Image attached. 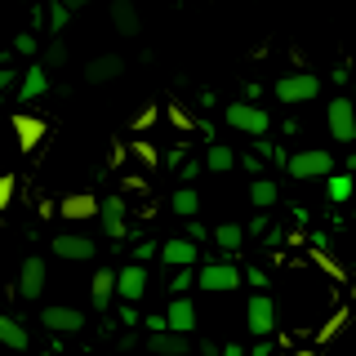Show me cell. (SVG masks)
<instances>
[{"instance_id": "cell-50", "label": "cell", "mask_w": 356, "mask_h": 356, "mask_svg": "<svg viewBox=\"0 0 356 356\" xmlns=\"http://www.w3.org/2000/svg\"><path fill=\"white\" fill-rule=\"evenodd\" d=\"M259 94H263L259 81H245V103H259Z\"/></svg>"}, {"instance_id": "cell-7", "label": "cell", "mask_w": 356, "mask_h": 356, "mask_svg": "<svg viewBox=\"0 0 356 356\" xmlns=\"http://www.w3.org/2000/svg\"><path fill=\"white\" fill-rule=\"evenodd\" d=\"M325 125H330V138L334 143H356V103L352 98H330L325 107Z\"/></svg>"}, {"instance_id": "cell-4", "label": "cell", "mask_w": 356, "mask_h": 356, "mask_svg": "<svg viewBox=\"0 0 356 356\" xmlns=\"http://www.w3.org/2000/svg\"><path fill=\"white\" fill-rule=\"evenodd\" d=\"M245 325H250L254 339H272L276 325H281V303L272 294H250L245 303Z\"/></svg>"}, {"instance_id": "cell-33", "label": "cell", "mask_w": 356, "mask_h": 356, "mask_svg": "<svg viewBox=\"0 0 356 356\" xmlns=\"http://www.w3.org/2000/svg\"><path fill=\"white\" fill-rule=\"evenodd\" d=\"M40 63L49 67V72L67 67V44H63V40H49V44H44V54H40Z\"/></svg>"}, {"instance_id": "cell-31", "label": "cell", "mask_w": 356, "mask_h": 356, "mask_svg": "<svg viewBox=\"0 0 356 356\" xmlns=\"http://www.w3.org/2000/svg\"><path fill=\"white\" fill-rule=\"evenodd\" d=\"M165 120H170L174 129H196V125H200V120H196L183 103H170V107H165Z\"/></svg>"}, {"instance_id": "cell-57", "label": "cell", "mask_w": 356, "mask_h": 356, "mask_svg": "<svg viewBox=\"0 0 356 356\" xmlns=\"http://www.w3.org/2000/svg\"><path fill=\"white\" fill-rule=\"evenodd\" d=\"M352 222H356V200H352Z\"/></svg>"}, {"instance_id": "cell-1", "label": "cell", "mask_w": 356, "mask_h": 356, "mask_svg": "<svg viewBox=\"0 0 356 356\" xmlns=\"http://www.w3.org/2000/svg\"><path fill=\"white\" fill-rule=\"evenodd\" d=\"M245 285V267L236 259H209L205 267H200V285L205 294H236V289Z\"/></svg>"}, {"instance_id": "cell-35", "label": "cell", "mask_w": 356, "mask_h": 356, "mask_svg": "<svg viewBox=\"0 0 356 356\" xmlns=\"http://www.w3.org/2000/svg\"><path fill=\"white\" fill-rule=\"evenodd\" d=\"M200 174H205V156H200V161H196V156H187V165L178 170V183H187V187H192Z\"/></svg>"}, {"instance_id": "cell-54", "label": "cell", "mask_w": 356, "mask_h": 356, "mask_svg": "<svg viewBox=\"0 0 356 356\" xmlns=\"http://www.w3.org/2000/svg\"><path fill=\"white\" fill-rule=\"evenodd\" d=\"M222 356H250V352H245L241 343H222Z\"/></svg>"}, {"instance_id": "cell-45", "label": "cell", "mask_w": 356, "mask_h": 356, "mask_svg": "<svg viewBox=\"0 0 356 356\" xmlns=\"http://www.w3.org/2000/svg\"><path fill=\"white\" fill-rule=\"evenodd\" d=\"M263 241H267V245H272V250H276V245H285V241H289V232L281 227V222H272V232H267Z\"/></svg>"}, {"instance_id": "cell-18", "label": "cell", "mask_w": 356, "mask_h": 356, "mask_svg": "<svg viewBox=\"0 0 356 356\" xmlns=\"http://www.w3.org/2000/svg\"><path fill=\"white\" fill-rule=\"evenodd\" d=\"M111 27L120 31V36H143V14L134 0H111Z\"/></svg>"}, {"instance_id": "cell-53", "label": "cell", "mask_w": 356, "mask_h": 356, "mask_svg": "<svg viewBox=\"0 0 356 356\" xmlns=\"http://www.w3.org/2000/svg\"><path fill=\"white\" fill-rule=\"evenodd\" d=\"M138 348V334H120V352H134Z\"/></svg>"}, {"instance_id": "cell-12", "label": "cell", "mask_w": 356, "mask_h": 356, "mask_svg": "<svg viewBox=\"0 0 356 356\" xmlns=\"http://www.w3.org/2000/svg\"><path fill=\"white\" fill-rule=\"evenodd\" d=\"M147 285H152V276H147V267H143V263L116 267V294H120V303H138V298L147 294Z\"/></svg>"}, {"instance_id": "cell-52", "label": "cell", "mask_w": 356, "mask_h": 356, "mask_svg": "<svg viewBox=\"0 0 356 356\" xmlns=\"http://www.w3.org/2000/svg\"><path fill=\"white\" fill-rule=\"evenodd\" d=\"M200 107H218V94H214V89H200Z\"/></svg>"}, {"instance_id": "cell-25", "label": "cell", "mask_w": 356, "mask_h": 356, "mask_svg": "<svg viewBox=\"0 0 356 356\" xmlns=\"http://www.w3.org/2000/svg\"><path fill=\"white\" fill-rule=\"evenodd\" d=\"M170 209L178 218H196L200 214V192L196 187H187V183H178L174 192H170Z\"/></svg>"}, {"instance_id": "cell-5", "label": "cell", "mask_w": 356, "mask_h": 356, "mask_svg": "<svg viewBox=\"0 0 356 356\" xmlns=\"http://www.w3.org/2000/svg\"><path fill=\"white\" fill-rule=\"evenodd\" d=\"M321 85H325V81H321L316 72H289L285 81L272 85V94L281 98L285 107H294V103H312V98H321Z\"/></svg>"}, {"instance_id": "cell-49", "label": "cell", "mask_w": 356, "mask_h": 356, "mask_svg": "<svg viewBox=\"0 0 356 356\" xmlns=\"http://www.w3.org/2000/svg\"><path fill=\"white\" fill-rule=\"evenodd\" d=\"M125 156H129V147H125V143H116V147H111V170H116V165H125Z\"/></svg>"}, {"instance_id": "cell-10", "label": "cell", "mask_w": 356, "mask_h": 356, "mask_svg": "<svg viewBox=\"0 0 356 356\" xmlns=\"http://www.w3.org/2000/svg\"><path fill=\"white\" fill-rule=\"evenodd\" d=\"M129 205H125V196L120 192H107L103 196V214H98V227L107 232V241H125L129 236Z\"/></svg>"}, {"instance_id": "cell-27", "label": "cell", "mask_w": 356, "mask_h": 356, "mask_svg": "<svg viewBox=\"0 0 356 356\" xmlns=\"http://www.w3.org/2000/svg\"><path fill=\"white\" fill-rule=\"evenodd\" d=\"M196 285H200V267H178L174 281H170V294H174V298H187Z\"/></svg>"}, {"instance_id": "cell-17", "label": "cell", "mask_w": 356, "mask_h": 356, "mask_svg": "<svg viewBox=\"0 0 356 356\" xmlns=\"http://www.w3.org/2000/svg\"><path fill=\"white\" fill-rule=\"evenodd\" d=\"M9 129H14V138H18V152H36L49 125H44L40 116H22L18 111V116H9Z\"/></svg>"}, {"instance_id": "cell-22", "label": "cell", "mask_w": 356, "mask_h": 356, "mask_svg": "<svg viewBox=\"0 0 356 356\" xmlns=\"http://www.w3.org/2000/svg\"><path fill=\"white\" fill-rule=\"evenodd\" d=\"M321 187H325V200H330V205H348V200H356V178H352L348 170L330 174Z\"/></svg>"}, {"instance_id": "cell-38", "label": "cell", "mask_w": 356, "mask_h": 356, "mask_svg": "<svg viewBox=\"0 0 356 356\" xmlns=\"http://www.w3.org/2000/svg\"><path fill=\"white\" fill-rule=\"evenodd\" d=\"M134 263H147V259H161V241H138L134 245V254H129Z\"/></svg>"}, {"instance_id": "cell-15", "label": "cell", "mask_w": 356, "mask_h": 356, "mask_svg": "<svg viewBox=\"0 0 356 356\" xmlns=\"http://www.w3.org/2000/svg\"><path fill=\"white\" fill-rule=\"evenodd\" d=\"M125 76V58L120 54H94V58L85 63V81L89 85H111Z\"/></svg>"}, {"instance_id": "cell-39", "label": "cell", "mask_w": 356, "mask_h": 356, "mask_svg": "<svg viewBox=\"0 0 356 356\" xmlns=\"http://www.w3.org/2000/svg\"><path fill=\"white\" fill-rule=\"evenodd\" d=\"M147 196V178H143V174H125V178H120V196Z\"/></svg>"}, {"instance_id": "cell-48", "label": "cell", "mask_w": 356, "mask_h": 356, "mask_svg": "<svg viewBox=\"0 0 356 356\" xmlns=\"http://www.w3.org/2000/svg\"><path fill=\"white\" fill-rule=\"evenodd\" d=\"M254 152H259V156H267V161H272V156L281 152V147H272V143H267V138H254Z\"/></svg>"}, {"instance_id": "cell-26", "label": "cell", "mask_w": 356, "mask_h": 356, "mask_svg": "<svg viewBox=\"0 0 356 356\" xmlns=\"http://www.w3.org/2000/svg\"><path fill=\"white\" fill-rule=\"evenodd\" d=\"M281 200V192H276V183L272 178H250V205L259 209V214H267V209Z\"/></svg>"}, {"instance_id": "cell-30", "label": "cell", "mask_w": 356, "mask_h": 356, "mask_svg": "<svg viewBox=\"0 0 356 356\" xmlns=\"http://www.w3.org/2000/svg\"><path fill=\"white\" fill-rule=\"evenodd\" d=\"M161 116H165V111L156 107V103H143L138 111H134V120H129V125H134V134H147V129H152V125H156Z\"/></svg>"}, {"instance_id": "cell-58", "label": "cell", "mask_w": 356, "mask_h": 356, "mask_svg": "<svg viewBox=\"0 0 356 356\" xmlns=\"http://www.w3.org/2000/svg\"><path fill=\"white\" fill-rule=\"evenodd\" d=\"M18 5H36V0H18Z\"/></svg>"}, {"instance_id": "cell-6", "label": "cell", "mask_w": 356, "mask_h": 356, "mask_svg": "<svg viewBox=\"0 0 356 356\" xmlns=\"http://www.w3.org/2000/svg\"><path fill=\"white\" fill-rule=\"evenodd\" d=\"M44 285H49V263L40 259V254H31V259H22V267H18V298L22 303H36V298L44 294Z\"/></svg>"}, {"instance_id": "cell-56", "label": "cell", "mask_w": 356, "mask_h": 356, "mask_svg": "<svg viewBox=\"0 0 356 356\" xmlns=\"http://www.w3.org/2000/svg\"><path fill=\"white\" fill-rule=\"evenodd\" d=\"M9 54H14V49H0V67H9Z\"/></svg>"}, {"instance_id": "cell-14", "label": "cell", "mask_w": 356, "mask_h": 356, "mask_svg": "<svg viewBox=\"0 0 356 356\" xmlns=\"http://www.w3.org/2000/svg\"><path fill=\"white\" fill-rule=\"evenodd\" d=\"M161 263L165 267H196L200 263V245L196 241H187V236H170V241H161Z\"/></svg>"}, {"instance_id": "cell-24", "label": "cell", "mask_w": 356, "mask_h": 356, "mask_svg": "<svg viewBox=\"0 0 356 356\" xmlns=\"http://www.w3.org/2000/svg\"><path fill=\"white\" fill-rule=\"evenodd\" d=\"M214 245L222 250V259H236V250L245 245V222H218V227H214Z\"/></svg>"}, {"instance_id": "cell-29", "label": "cell", "mask_w": 356, "mask_h": 356, "mask_svg": "<svg viewBox=\"0 0 356 356\" xmlns=\"http://www.w3.org/2000/svg\"><path fill=\"white\" fill-rule=\"evenodd\" d=\"M9 49H14L18 58H31V63H36V54H40V36H36V31H18Z\"/></svg>"}, {"instance_id": "cell-13", "label": "cell", "mask_w": 356, "mask_h": 356, "mask_svg": "<svg viewBox=\"0 0 356 356\" xmlns=\"http://www.w3.org/2000/svg\"><path fill=\"white\" fill-rule=\"evenodd\" d=\"M49 89H54L49 67H44V63H31L27 72H22V81H18V89H14V98H18V107H27V103H36V98H44Z\"/></svg>"}, {"instance_id": "cell-28", "label": "cell", "mask_w": 356, "mask_h": 356, "mask_svg": "<svg viewBox=\"0 0 356 356\" xmlns=\"http://www.w3.org/2000/svg\"><path fill=\"white\" fill-rule=\"evenodd\" d=\"M129 156L143 165V170H156V165H165L161 147H156V143H147V138H138V143H134V147H129Z\"/></svg>"}, {"instance_id": "cell-47", "label": "cell", "mask_w": 356, "mask_h": 356, "mask_svg": "<svg viewBox=\"0 0 356 356\" xmlns=\"http://www.w3.org/2000/svg\"><path fill=\"white\" fill-rule=\"evenodd\" d=\"M196 352H200V356H222V343H214V339H200V343H196Z\"/></svg>"}, {"instance_id": "cell-42", "label": "cell", "mask_w": 356, "mask_h": 356, "mask_svg": "<svg viewBox=\"0 0 356 356\" xmlns=\"http://www.w3.org/2000/svg\"><path fill=\"white\" fill-rule=\"evenodd\" d=\"M241 170L250 174V178H263V156H250V152H241Z\"/></svg>"}, {"instance_id": "cell-19", "label": "cell", "mask_w": 356, "mask_h": 356, "mask_svg": "<svg viewBox=\"0 0 356 356\" xmlns=\"http://www.w3.org/2000/svg\"><path fill=\"white\" fill-rule=\"evenodd\" d=\"M147 352L152 356H187V352H192V339H187V334H174V330L147 334Z\"/></svg>"}, {"instance_id": "cell-9", "label": "cell", "mask_w": 356, "mask_h": 356, "mask_svg": "<svg viewBox=\"0 0 356 356\" xmlns=\"http://www.w3.org/2000/svg\"><path fill=\"white\" fill-rule=\"evenodd\" d=\"M40 325L49 334H58V339H67V334H81L85 330V312L81 307H67V303H49L40 307Z\"/></svg>"}, {"instance_id": "cell-32", "label": "cell", "mask_w": 356, "mask_h": 356, "mask_svg": "<svg viewBox=\"0 0 356 356\" xmlns=\"http://www.w3.org/2000/svg\"><path fill=\"white\" fill-rule=\"evenodd\" d=\"M67 18H72V9H67L63 0H54V5H49V36H54V40H63V27H67Z\"/></svg>"}, {"instance_id": "cell-3", "label": "cell", "mask_w": 356, "mask_h": 356, "mask_svg": "<svg viewBox=\"0 0 356 356\" xmlns=\"http://www.w3.org/2000/svg\"><path fill=\"white\" fill-rule=\"evenodd\" d=\"M289 178H298V183H312V178H321L325 183L330 174H339V165H334V152H321V147H307V152H294L289 156Z\"/></svg>"}, {"instance_id": "cell-11", "label": "cell", "mask_w": 356, "mask_h": 356, "mask_svg": "<svg viewBox=\"0 0 356 356\" xmlns=\"http://www.w3.org/2000/svg\"><path fill=\"white\" fill-rule=\"evenodd\" d=\"M58 214L67 222H89V218L103 214V196H94V192H67L58 200Z\"/></svg>"}, {"instance_id": "cell-55", "label": "cell", "mask_w": 356, "mask_h": 356, "mask_svg": "<svg viewBox=\"0 0 356 356\" xmlns=\"http://www.w3.org/2000/svg\"><path fill=\"white\" fill-rule=\"evenodd\" d=\"M63 5H67V9H72V14H76V9H85L89 0H63Z\"/></svg>"}, {"instance_id": "cell-34", "label": "cell", "mask_w": 356, "mask_h": 356, "mask_svg": "<svg viewBox=\"0 0 356 356\" xmlns=\"http://www.w3.org/2000/svg\"><path fill=\"white\" fill-rule=\"evenodd\" d=\"M245 285H250V289H259V294H263V289L267 285H272V272H267V267H245Z\"/></svg>"}, {"instance_id": "cell-51", "label": "cell", "mask_w": 356, "mask_h": 356, "mask_svg": "<svg viewBox=\"0 0 356 356\" xmlns=\"http://www.w3.org/2000/svg\"><path fill=\"white\" fill-rule=\"evenodd\" d=\"M250 356H272V343H267V339H254V348H250Z\"/></svg>"}, {"instance_id": "cell-44", "label": "cell", "mask_w": 356, "mask_h": 356, "mask_svg": "<svg viewBox=\"0 0 356 356\" xmlns=\"http://www.w3.org/2000/svg\"><path fill=\"white\" fill-rule=\"evenodd\" d=\"M120 325H138V303H120Z\"/></svg>"}, {"instance_id": "cell-41", "label": "cell", "mask_w": 356, "mask_h": 356, "mask_svg": "<svg viewBox=\"0 0 356 356\" xmlns=\"http://www.w3.org/2000/svg\"><path fill=\"white\" fill-rule=\"evenodd\" d=\"M14 187H18V178H14V174H0V209L14 205Z\"/></svg>"}, {"instance_id": "cell-37", "label": "cell", "mask_w": 356, "mask_h": 356, "mask_svg": "<svg viewBox=\"0 0 356 356\" xmlns=\"http://www.w3.org/2000/svg\"><path fill=\"white\" fill-rule=\"evenodd\" d=\"M267 232H272V218H267V214H254L250 222H245V236H250V241H263Z\"/></svg>"}, {"instance_id": "cell-23", "label": "cell", "mask_w": 356, "mask_h": 356, "mask_svg": "<svg viewBox=\"0 0 356 356\" xmlns=\"http://www.w3.org/2000/svg\"><path fill=\"white\" fill-rule=\"evenodd\" d=\"M241 165V152H232L227 143H209L205 147V170L209 174H232Z\"/></svg>"}, {"instance_id": "cell-16", "label": "cell", "mask_w": 356, "mask_h": 356, "mask_svg": "<svg viewBox=\"0 0 356 356\" xmlns=\"http://www.w3.org/2000/svg\"><path fill=\"white\" fill-rule=\"evenodd\" d=\"M116 294V267H94V281H89V307L94 312H107Z\"/></svg>"}, {"instance_id": "cell-46", "label": "cell", "mask_w": 356, "mask_h": 356, "mask_svg": "<svg viewBox=\"0 0 356 356\" xmlns=\"http://www.w3.org/2000/svg\"><path fill=\"white\" fill-rule=\"evenodd\" d=\"M14 81H22V76L14 72V67H0V94H5V89H18Z\"/></svg>"}, {"instance_id": "cell-20", "label": "cell", "mask_w": 356, "mask_h": 356, "mask_svg": "<svg viewBox=\"0 0 356 356\" xmlns=\"http://www.w3.org/2000/svg\"><path fill=\"white\" fill-rule=\"evenodd\" d=\"M165 316H170V330H174V334H192V330H196V321H200L192 298H170Z\"/></svg>"}, {"instance_id": "cell-2", "label": "cell", "mask_w": 356, "mask_h": 356, "mask_svg": "<svg viewBox=\"0 0 356 356\" xmlns=\"http://www.w3.org/2000/svg\"><path fill=\"white\" fill-rule=\"evenodd\" d=\"M222 120H227L236 134H250V138H267V129H272V116H267L259 103H245V98L222 107Z\"/></svg>"}, {"instance_id": "cell-8", "label": "cell", "mask_w": 356, "mask_h": 356, "mask_svg": "<svg viewBox=\"0 0 356 356\" xmlns=\"http://www.w3.org/2000/svg\"><path fill=\"white\" fill-rule=\"evenodd\" d=\"M54 259H67V263H89L98 259V241L94 236H81V232H58V236L49 241Z\"/></svg>"}, {"instance_id": "cell-36", "label": "cell", "mask_w": 356, "mask_h": 356, "mask_svg": "<svg viewBox=\"0 0 356 356\" xmlns=\"http://www.w3.org/2000/svg\"><path fill=\"white\" fill-rule=\"evenodd\" d=\"M187 152H192L187 143H174V147H165V170H183V165H187Z\"/></svg>"}, {"instance_id": "cell-43", "label": "cell", "mask_w": 356, "mask_h": 356, "mask_svg": "<svg viewBox=\"0 0 356 356\" xmlns=\"http://www.w3.org/2000/svg\"><path fill=\"white\" fill-rule=\"evenodd\" d=\"M143 330H147V334H165V330H170V316H165V312H152V316L143 321Z\"/></svg>"}, {"instance_id": "cell-40", "label": "cell", "mask_w": 356, "mask_h": 356, "mask_svg": "<svg viewBox=\"0 0 356 356\" xmlns=\"http://www.w3.org/2000/svg\"><path fill=\"white\" fill-rule=\"evenodd\" d=\"M183 236L200 245V241H209V236H214V232H209V227H205V222H196V218H187V222H183Z\"/></svg>"}, {"instance_id": "cell-21", "label": "cell", "mask_w": 356, "mask_h": 356, "mask_svg": "<svg viewBox=\"0 0 356 356\" xmlns=\"http://www.w3.org/2000/svg\"><path fill=\"white\" fill-rule=\"evenodd\" d=\"M0 348H9V352H27L31 348V334H27V325H22L18 316H0Z\"/></svg>"}]
</instances>
